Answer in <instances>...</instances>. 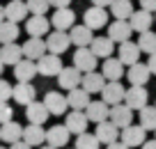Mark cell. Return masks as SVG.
Here are the masks:
<instances>
[{
  "mask_svg": "<svg viewBox=\"0 0 156 149\" xmlns=\"http://www.w3.org/2000/svg\"><path fill=\"white\" fill-rule=\"evenodd\" d=\"M34 64H37V73H39V76H46V78L58 76L60 69L64 67V64H62V58H60V55H55V53H44L41 58L34 60Z\"/></svg>",
  "mask_w": 156,
  "mask_h": 149,
  "instance_id": "6da1fadb",
  "label": "cell"
},
{
  "mask_svg": "<svg viewBox=\"0 0 156 149\" xmlns=\"http://www.w3.org/2000/svg\"><path fill=\"white\" fill-rule=\"evenodd\" d=\"M97 62H99V58L90 51V46H78L76 48V53H73V67L80 73L94 71V69H97Z\"/></svg>",
  "mask_w": 156,
  "mask_h": 149,
  "instance_id": "7a4b0ae2",
  "label": "cell"
},
{
  "mask_svg": "<svg viewBox=\"0 0 156 149\" xmlns=\"http://www.w3.org/2000/svg\"><path fill=\"white\" fill-rule=\"evenodd\" d=\"M44 41H46V51H48V53L62 55L64 51H69L71 39H69V32H67V30H53V32L44 39Z\"/></svg>",
  "mask_w": 156,
  "mask_h": 149,
  "instance_id": "3957f363",
  "label": "cell"
},
{
  "mask_svg": "<svg viewBox=\"0 0 156 149\" xmlns=\"http://www.w3.org/2000/svg\"><path fill=\"white\" fill-rule=\"evenodd\" d=\"M147 99H149V94H147L145 85H131L129 90H124V101L131 110H140L142 106H147Z\"/></svg>",
  "mask_w": 156,
  "mask_h": 149,
  "instance_id": "277c9868",
  "label": "cell"
},
{
  "mask_svg": "<svg viewBox=\"0 0 156 149\" xmlns=\"http://www.w3.org/2000/svg\"><path fill=\"white\" fill-rule=\"evenodd\" d=\"M145 135H147V131L142 129L140 124H129V126H124V129H119V140H122L126 147H140L142 142H145Z\"/></svg>",
  "mask_w": 156,
  "mask_h": 149,
  "instance_id": "5b68a950",
  "label": "cell"
},
{
  "mask_svg": "<svg viewBox=\"0 0 156 149\" xmlns=\"http://www.w3.org/2000/svg\"><path fill=\"white\" fill-rule=\"evenodd\" d=\"M99 94H101V101H106L108 106H115V103L124 101V87L119 80H106Z\"/></svg>",
  "mask_w": 156,
  "mask_h": 149,
  "instance_id": "8992f818",
  "label": "cell"
},
{
  "mask_svg": "<svg viewBox=\"0 0 156 149\" xmlns=\"http://www.w3.org/2000/svg\"><path fill=\"white\" fill-rule=\"evenodd\" d=\"M83 23L87 25L90 30H101V28H106V23H108V12H106V7L92 5L90 9H85Z\"/></svg>",
  "mask_w": 156,
  "mask_h": 149,
  "instance_id": "52a82bcc",
  "label": "cell"
},
{
  "mask_svg": "<svg viewBox=\"0 0 156 149\" xmlns=\"http://www.w3.org/2000/svg\"><path fill=\"white\" fill-rule=\"evenodd\" d=\"M108 119H110L117 129H124V126H129L133 122V110L126 103H115V106H110V110H108Z\"/></svg>",
  "mask_w": 156,
  "mask_h": 149,
  "instance_id": "ba28073f",
  "label": "cell"
},
{
  "mask_svg": "<svg viewBox=\"0 0 156 149\" xmlns=\"http://www.w3.org/2000/svg\"><path fill=\"white\" fill-rule=\"evenodd\" d=\"M51 30V21L46 19V14H32L30 19H25V32L30 37H46Z\"/></svg>",
  "mask_w": 156,
  "mask_h": 149,
  "instance_id": "9c48e42d",
  "label": "cell"
},
{
  "mask_svg": "<svg viewBox=\"0 0 156 149\" xmlns=\"http://www.w3.org/2000/svg\"><path fill=\"white\" fill-rule=\"evenodd\" d=\"M73 23H76V12L71 7H58L51 16V25L55 30H69Z\"/></svg>",
  "mask_w": 156,
  "mask_h": 149,
  "instance_id": "30bf717a",
  "label": "cell"
},
{
  "mask_svg": "<svg viewBox=\"0 0 156 149\" xmlns=\"http://www.w3.org/2000/svg\"><path fill=\"white\" fill-rule=\"evenodd\" d=\"M131 34H133V30H131V25H129L126 19H115L108 25V37L115 44H122V41H126V39H131Z\"/></svg>",
  "mask_w": 156,
  "mask_h": 149,
  "instance_id": "8fae6325",
  "label": "cell"
},
{
  "mask_svg": "<svg viewBox=\"0 0 156 149\" xmlns=\"http://www.w3.org/2000/svg\"><path fill=\"white\" fill-rule=\"evenodd\" d=\"M69 129L64 124H55L51 126L48 131H46V144H51V147L60 149V147H67L69 144Z\"/></svg>",
  "mask_w": 156,
  "mask_h": 149,
  "instance_id": "7c38bea8",
  "label": "cell"
},
{
  "mask_svg": "<svg viewBox=\"0 0 156 149\" xmlns=\"http://www.w3.org/2000/svg\"><path fill=\"white\" fill-rule=\"evenodd\" d=\"M44 106H46V110H48L51 115H58V117H60V115H64V112H67L69 103H67V96L60 94V92H46Z\"/></svg>",
  "mask_w": 156,
  "mask_h": 149,
  "instance_id": "4fadbf2b",
  "label": "cell"
},
{
  "mask_svg": "<svg viewBox=\"0 0 156 149\" xmlns=\"http://www.w3.org/2000/svg\"><path fill=\"white\" fill-rule=\"evenodd\" d=\"M80 78H83V73L78 71L76 67H62L58 73V85L62 87V90H73V87L80 85Z\"/></svg>",
  "mask_w": 156,
  "mask_h": 149,
  "instance_id": "5bb4252c",
  "label": "cell"
},
{
  "mask_svg": "<svg viewBox=\"0 0 156 149\" xmlns=\"http://www.w3.org/2000/svg\"><path fill=\"white\" fill-rule=\"evenodd\" d=\"M94 135H97V140L101 144H110V142H115V140H119V129H117L110 119H103V122L97 124Z\"/></svg>",
  "mask_w": 156,
  "mask_h": 149,
  "instance_id": "9a60e30c",
  "label": "cell"
},
{
  "mask_svg": "<svg viewBox=\"0 0 156 149\" xmlns=\"http://www.w3.org/2000/svg\"><path fill=\"white\" fill-rule=\"evenodd\" d=\"M23 142H28L30 147H39V144L46 142V131L44 124H28L23 126V135H21Z\"/></svg>",
  "mask_w": 156,
  "mask_h": 149,
  "instance_id": "2e32d148",
  "label": "cell"
},
{
  "mask_svg": "<svg viewBox=\"0 0 156 149\" xmlns=\"http://www.w3.org/2000/svg\"><path fill=\"white\" fill-rule=\"evenodd\" d=\"M14 76H16L19 83H30L34 76H37V64H34V60L21 58L19 62L14 64Z\"/></svg>",
  "mask_w": 156,
  "mask_h": 149,
  "instance_id": "e0dca14e",
  "label": "cell"
},
{
  "mask_svg": "<svg viewBox=\"0 0 156 149\" xmlns=\"http://www.w3.org/2000/svg\"><path fill=\"white\" fill-rule=\"evenodd\" d=\"M37 90H34L32 83H19V85L12 87V99H14L19 106H28L30 101H34Z\"/></svg>",
  "mask_w": 156,
  "mask_h": 149,
  "instance_id": "ac0fdd59",
  "label": "cell"
},
{
  "mask_svg": "<svg viewBox=\"0 0 156 149\" xmlns=\"http://www.w3.org/2000/svg\"><path fill=\"white\" fill-rule=\"evenodd\" d=\"M117 55H119L117 60H119L124 67H129V64H133V62H138V60H140V48H138V44H133L131 39H126V41L119 44Z\"/></svg>",
  "mask_w": 156,
  "mask_h": 149,
  "instance_id": "d6986e66",
  "label": "cell"
},
{
  "mask_svg": "<svg viewBox=\"0 0 156 149\" xmlns=\"http://www.w3.org/2000/svg\"><path fill=\"white\" fill-rule=\"evenodd\" d=\"M129 25H131L133 32H145V30L151 28V23H154V19H151V12L147 9H138V12H131V16H129Z\"/></svg>",
  "mask_w": 156,
  "mask_h": 149,
  "instance_id": "ffe728a7",
  "label": "cell"
},
{
  "mask_svg": "<svg viewBox=\"0 0 156 149\" xmlns=\"http://www.w3.org/2000/svg\"><path fill=\"white\" fill-rule=\"evenodd\" d=\"M48 115L51 112L46 110V106H44V101H30L28 106H25V117H28V122L30 124H44L46 119H48Z\"/></svg>",
  "mask_w": 156,
  "mask_h": 149,
  "instance_id": "44dd1931",
  "label": "cell"
},
{
  "mask_svg": "<svg viewBox=\"0 0 156 149\" xmlns=\"http://www.w3.org/2000/svg\"><path fill=\"white\" fill-rule=\"evenodd\" d=\"M64 126H67L69 133H73V135L87 131V115H85V110H73V108H71V112L67 115Z\"/></svg>",
  "mask_w": 156,
  "mask_h": 149,
  "instance_id": "7402d4cb",
  "label": "cell"
},
{
  "mask_svg": "<svg viewBox=\"0 0 156 149\" xmlns=\"http://www.w3.org/2000/svg\"><path fill=\"white\" fill-rule=\"evenodd\" d=\"M23 58V51H21V46L16 41H9V44H0V62L9 64V67H14L19 60Z\"/></svg>",
  "mask_w": 156,
  "mask_h": 149,
  "instance_id": "603a6c76",
  "label": "cell"
},
{
  "mask_svg": "<svg viewBox=\"0 0 156 149\" xmlns=\"http://www.w3.org/2000/svg\"><path fill=\"white\" fill-rule=\"evenodd\" d=\"M108 110H110V106H108L106 101H92V99H90V103L85 106L87 122H94V124H99V122L108 119Z\"/></svg>",
  "mask_w": 156,
  "mask_h": 149,
  "instance_id": "cb8c5ba5",
  "label": "cell"
},
{
  "mask_svg": "<svg viewBox=\"0 0 156 149\" xmlns=\"http://www.w3.org/2000/svg\"><path fill=\"white\" fill-rule=\"evenodd\" d=\"M149 69H147V64H142L140 60L133 64H129V71H126V78L131 85H147V80H149Z\"/></svg>",
  "mask_w": 156,
  "mask_h": 149,
  "instance_id": "d4e9b609",
  "label": "cell"
},
{
  "mask_svg": "<svg viewBox=\"0 0 156 149\" xmlns=\"http://www.w3.org/2000/svg\"><path fill=\"white\" fill-rule=\"evenodd\" d=\"M92 37H94L92 30H90L85 23H83V25H76V23H73L71 28H69V39H71V44H73L76 48H78V46H90Z\"/></svg>",
  "mask_w": 156,
  "mask_h": 149,
  "instance_id": "484cf974",
  "label": "cell"
},
{
  "mask_svg": "<svg viewBox=\"0 0 156 149\" xmlns=\"http://www.w3.org/2000/svg\"><path fill=\"white\" fill-rule=\"evenodd\" d=\"M21 51H23V58L37 60V58H41V55L46 53V41L41 37H30L28 41L21 46Z\"/></svg>",
  "mask_w": 156,
  "mask_h": 149,
  "instance_id": "4316f807",
  "label": "cell"
},
{
  "mask_svg": "<svg viewBox=\"0 0 156 149\" xmlns=\"http://www.w3.org/2000/svg\"><path fill=\"white\" fill-rule=\"evenodd\" d=\"M90 51H92L97 58H110L112 51H115V41H112L110 37H92Z\"/></svg>",
  "mask_w": 156,
  "mask_h": 149,
  "instance_id": "83f0119b",
  "label": "cell"
},
{
  "mask_svg": "<svg viewBox=\"0 0 156 149\" xmlns=\"http://www.w3.org/2000/svg\"><path fill=\"white\" fill-rule=\"evenodd\" d=\"M5 19L7 21H25L28 19V7H25V0H9L5 5Z\"/></svg>",
  "mask_w": 156,
  "mask_h": 149,
  "instance_id": "f1b7e54d",
  "label": "cell"
},
{
  "mask_svg": "<svg viewBox=\"0 0 156 149\" xmlns=\"http://www.w3.org/2000/svg\"><path fill=\"white\" fill-rule=\"evenodd\" d=\"M101 73H103L106 80H119V78L124 76V64L119 62L117 58H103Z\"/></svg>",
  "mask_w": 156,
  "mask_h": 149,
  "instance_id": "f546056e",
  "label": "cell"
},
{
  "mask_svg": "<svg viewBox=\"0 0 156 149\" xmlns=\"http://www.w3.org/2000/svg\"><path fill=\"white\" fill-rule=\"evenodd\" d=\"M103 83H106V78H103V73H97V69H94V71H85L83 78H80V87H83L85 92H90V94L101 92Z\"/></svg>",
  "mask_w": 156,
  "mask_h": 149,
  "instance_id": "4dcf8cb0",
  "label": "cell"
},
{
  "mask_svg": "<svg viewBox=\"0 0 156 149\" xmlns=\"http://www.w3.org/2000/svg\"><path fill=\"white\" fill-rule=\"evenodd\" d=\"M21 135H23V126H21L19 122L9 119V122H5V124H0V140H2V142L12 144V142H16V140H21Z\"/></svg>",
  "mask_w": 156,
  "mask_h": 149,
  "instance_id": "1f68e13d",
  "label": "cell"
},
{
  "mask_svg": "<svg viewBox=\"0 0 156 149\" xmlns=\"http://www.w3.org/2000/svg\"><path fill=\"white\" fill-rule=\"evenodd\" d=\"M90 92H85L83 87L78 85V87H73V90H69V96H67V103H69V108H73V110H85V106L90 103Z\"/></svg>",
  "mask_w": 156,
  "mask_h": 149,
  "instance_id": "d6a6232c",
  "label": "cell"
},
{
  "mask_svg": "<svg viewBox=\"0 0 156 149\" xmlns=\"http://www.w3.org/2000/svg\"><path fill=\"white\" fill-rule=\"evenodd\" d=\"M19 23H14V21H2L0 23V44H9V41H16V37H19Z\"/></svg>",
  "mask_w": 156,
  "mask_h": 149,
  "instance_id": "836d02e7",
  "label": "cell"
},
{
  "mask_svg": "<svg viewBox=\"0 0 156 149\" xmlns=\"http://www.w3.org/2000/svg\"><path fill=\"white\" fill-rule=\"evenodd\" d=\"M108 7H110V14L115 16V19H129L131 12H133L131 0H112Z\"/></svg>",
  "mask_w": 156,
  "mask_h": 149,
  "instance_id": "e575fe53",
  "label": "cell"
},
{
  "mask_svg": "<svg viewBox=\"0 0 156 149\" xmlns=\"http://www.w3.org/2000/svg\"><path fill=\"white\" fill-rule=\"evenodd\" d=\"M138 48H140V53H156V32H151V30H145V32H140V37H138Z\"/></svg>",
  "mask_w": 156,
  "mask_h": 149,
  "instance_id": "d590c367",
  "label": "cell"
},
{
  "mask_svg": "<svg viewBox=\"0 0 156 149\" xmlns=\"http://www.w3.org/2000/svg\"><path fill=\"white\" fill-rule=\"evenodd\" d=\"M140 126L145 131L156 129V106H142L140 108Z\"/></svg>",
  "mask_w": 156,
  "mask_h": 149,
  "instance_id": "8d00e7d4",
  "label": "cell"
},
{
  "mask_svg": "<svg viewBox=\"0 0 156 149\" xmlns=\"http://www.w3.org/2000/svg\"><path fill=\"white\" fill-rule=\"evenodd\" d=\"M99 140H97V135L94 133H87V131H83V133H78L76 135V144L73 147L76 149H99Z\"/></svg>",
  "mask_w": 156,
  "mask_h": 149,
  "instance_id": "74e56055",
  "label": "cell"
},
{
  "mask_svg": "<svg viewBox=\"0 0 156 149\" xmlns=\"http://www.w3.org/2000/svg\"><path fill=\"white\" fill-rule=\"evenodd\" d=\"M25 7H28V14H46L48 12V0H25Z\"/></svg>",
  "mask_w": 156,
  "mask_h": 149,
  "instance_id": "f35d334b",
  "label": "cell"
},
{
  "mask_svg": "<svg viewBox=\"0 0 156 149\" xmlns=\"http://www.w3.org/2000/svg\"><path fill=\"white\" fill-rule=\"evenodd\" d=\"M12 117H14V110H12V106H9L7 101H0V124L9 122Z\"/></svg>",
  "mask_w": 156,
  "mask_h": 149,
  "instance_id": "ab89813d",
  "label": "cell"
},
{
  "mask_svg": "<svg viewBox=\"0 0 156 149\" xmlns=\"http://www.w3.org/2000/svg\"><path fill=\"white\" fill-rule=\"evenodd\" d=\"M9 99H12V85L5 78H0V101H9Z\"/></svg>",
  "mask_w": 156,
  "mask_h": 149,
  "instance_id": "60d3db41",
  "label": "cell"
},
{
  "mask_svg": "<svg viewBox=\"0 0 156 149\" xmlns=\"http://www.w3.org/2000/svg\"><path fill=\"white\" fill-rule=\"evenodd\" d=\"M140 7L154 14V12H156V0H140Z\"/></svg>",
  "mask_w": 156,
  "mask_h": 149,
  "instance_id": "b9f144b4",
  "label": "cell"
},
{
  "mask_svg": "<svg viewBox=\"0 0 156 149\" xmlns=\"http://www.w3.org/2000/svg\"><path fill=\"white\" fill-rule=\"evenodd\" d=\"M149 73H156V53H149V62H147Z\"/></svg>",
  "mask_w": 156,
  "mask_h": 149,
  "instance_id": "7bdbcfd3",
  "label": "cell"
},
{
  "mask_svg": "<svg viewBox=\"0 0 156 149\" xmlns=\"http://www.w3.org/2000/svg\"><path fill=\"white\" fill-rule=\"evenodd\" d=\"M106 149H131V147H126V144H124L122 140H115V142L106 144Z\"/></svg>",
  "mask_w": 156,
  "mask_h": 149,
  "instance_id": "ee69618b",
  "label": "cell"
},
{
  "mask_svg": "<svg viewBox=\"0 0 156 149\" xmlns=\"http://www.w3.org/2000/svg\"><path fill=\"white\" fill-rule=\"evenodd\" d=\"M69 2H71V0H48V5L55 7V9H58V7H69Z\"/></svg>",
  "mask_w": 156,
  "mask_h": 149,
  "instance_id": "f6af8a7d",
  "label": "cell"
},
{
  "mask_svg": "<svg viewBox=\"0 0 156 149\" xmlns=\"http://www.w3.org/2000/svg\"><path fill=\"white\" fill-rule=\"evenodd\" d=\"M9 149H32L28 142H23V140H16V142H12L9 144Z\"/></svg>",
  "mask_w": 156,
  "mask_h": 149,
  "instance_id": "bcb514c9",
  "label": "cell"
},
{
  "mask_svg": "<svg viewBox=\"0 0 156 149\" xmlns=\"http://www.w3.org/2000/svg\"><path fill=\"white\" fill-rule=\"evenodd\" d=\"M140 149H156V140H145L140 144Z\"/></svg>",
  "mask_w": 156,
  "mask_h": 149,
  "instance_id": "7dc6e473",
  "label": "cell"
},
{
  "mask_svg": "<svg viewBox=\"0 0 156 149\" xmlns=\"http://www.w3.org/2000/svg\"><path fill=\"white\" fill-rule=\"evenodd\" d=\"M112 0H92V5H97V7H108Z\"/></svg>",
  "mask_w": 156,
  "mask_h": 149,
  "instance_id": "c3c4849f",
  "label": "cell"
},
{
  "mask_svg": "<svg viewBox=\"0 0 156 149\" xmlns=\"http://www.w3.org/2000/svg\"><path fill=\"white\" fill-rule=\"evenodd\" d=\"M2 21H5V7L0 5V23H2Z\"/></svg>",
  "mask_w": 156,
  "mask_h": 149,
  "instance_id": "681fc988",
  "label": "cell"
},
{
  "mask_svg": "<svg viewBox=\"0 0 156 149\" xmlns=\"http://www.w3.org/2000/svg\"><path fill=\"white\" fill-rule=\"evenodd\" d=\"M2 71H5V64H2V62H0V76H2Z\"/></svg>",
  "mask_w": 156,
  "mask_h": 149,
  "instance_id": "f907efd6",
  "label": "cell"
},
{
  "mask_svg": "<svg viewBox=\"0 0 156 149\" xmlns=\"http://www.w3.org/2000/svg\"><path fill=\"white\" fill-rule=\"evenodd\" d=\"M39 149H55V147H51V144H46V147H39Z\"/></svg>",
  "mask_w": 156,
  "mask_h": 149,
  "instance_id": "816d5d0a",
  "label": "cell"
},
{
  "mask_svg": "<svg viewBox=\"0 0 156 149\" xmlns=\"http://www.w3.org/2000/svg\"><path fill=\"white\" fill-rule=\"evenodd\" d=\"M154 21H156V12H154Z\"/></svg>",
  "mask_w": 156,
  "mask_h": 149,
  "instance_id": "f5cc1de1",
  "label": "cell"
},
{
  "mask_svg": "<svg viewBox=\"0 0 156 149\" xmlns=\"http://www.w3.org/2000/svg\"><path fill=\"white\" fill-rule=\"evenodd\" d=\"M0 149H5V147H0Z\"/></svg>",
  "mask_w": 156,
  "mask_h": 149,
  "instance_id": "db71d44e",
  "label": "cell"
},
{
  "mask_svg": "<svg viewBox=\"0 0 156 149\" xmlns=\"http://www.w3.org/2000/svg\"><path fill=\"white\" fill-rule=\"evenodd\" d=\"M154 133H156V129H154Z\"/></svg>",
  "mask_w": 156,
  "mask_h": 149,
  "instance_id": "11a10c76",
  "label": "cell"
},
{
  "mask_svg": "<svg viewBox=\"0 0 156 149\" xmlns=\"http://www.w3.org/2000/svg\"><path fill=\"white\" fill-rule=\"evenodd\" d=\"M154 106H156V103H154Z\"/></svg>",
  "mask_w": 156,
  "mask_h": 149,
  "instance_id": "9f6ffc18",
  "label": "cell"
}]
</instances>
